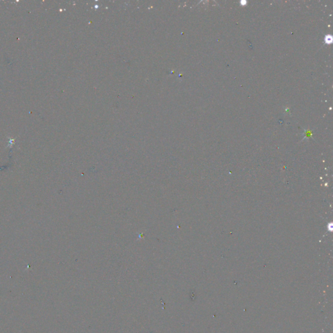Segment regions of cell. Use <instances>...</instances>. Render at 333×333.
<instances>
[{"label":"cell","mask_w":333,"mask_h":333,"mask_svg":"<svg viewBox=\"0 0 333 333\" xmlns=\"http://www.w3.org/2000/svg\"><path fill=\"white\" fill-rule=\"evenodd\" d=\"M325 41L327 43H329V42H331L332 41V36H327L326 38H325Z\"/></svg>","instance_id":"6da1fadb"}]
</instances>
